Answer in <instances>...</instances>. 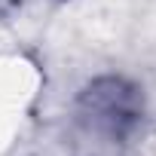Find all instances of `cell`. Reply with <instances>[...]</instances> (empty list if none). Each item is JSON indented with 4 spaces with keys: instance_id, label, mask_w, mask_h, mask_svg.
<instances>
[{
    "instance_id": "6da1fadb",
    "label": "cell",
    "mask_w": 156,
    "mask_h": 156,
    "mask_svg": "<svg viewBox=\"0 0 156 156\" xmlns=\"http://www.w3.org/2000/svg\"><path fill=\"white\" fill-rule=\"evenodd\" d=\"M144 119V92L116 73L89 80L76 95V122L98 141H126Z\"/></svg>"
}]
</instances>
